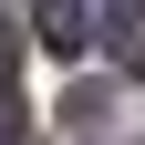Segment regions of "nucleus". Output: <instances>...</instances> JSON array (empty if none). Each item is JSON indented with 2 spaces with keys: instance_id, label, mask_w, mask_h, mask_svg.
Here are the masks:
<instances>
[{
  "instance_id": "obj_1",
  "label": "nucleus",
  "mask_w": 145,
  "mask_h": 145,
  "mask_svg": "<svg viewBox=\"0 0 145 145\" xmlns=\"http://www.w3.org/2000/svg\"><path fill=\"white\" fill-rule=\"evenodd\" d=\"M93 31H104V52H114V62H135V72H145V0H104Z\"/></svg>"
},
{
  "instance_id": "obj_2",
  "label": "nucleus",
  "mask_w": 145,
  "mask_h": 145,
  "mask_svg": "<svg viewBox=\"0 0 145 145\" xmlns=\"http://www.w3.org/2000/svg\"><path fill=\"white\" fill-rule=\"evenodd\" d=\"M93 42V10L83 0H42V52H83Z\"/></svg>"
},
{
  "instance_id": "obj_3",
  "label": "nucleus",
  "mask_w": 145,
  "mask_h": 145,
  "mask_svg": "<svg viewBox=\"0 0 145 145\" xmlns=\"http://www.w3.org/2000/svg\"><path fill=\"white\" fill-rule=\"evenodd\" d=\"M0 145H31V104L10 93V83H0Z\"/></svg>"
}]
</instances>
